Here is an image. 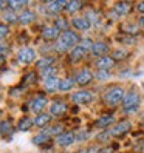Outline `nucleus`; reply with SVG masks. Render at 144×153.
Wrapping results in <instances>:
<instances>
[{"instance_id":"c85d7f7f","label":"nucleus","mask_w":144,"mask_h":153,"mask_svg":"<svg viewBox=\"0 0 144 153\" xmlns=\"http://www.w3.org/2000/svg\"><path fill=\"white\" fill-rule=\"evenodd\" d=\"M26 5H28V2H25V0H10L8 2V6H10V10H13V11H22V8H25Z\"/></svg>"},{"instance_id":"39448f33","label":"nucleus","mask_w":144,"mask_h":153,"mask_svg":"<svg viewBox=\"0 0 144 153\" xmlns=\"http://www.w3.org/2000/svg\"><path fill=\"white\" fill-rule=\"evenodd\" d=\"M47 105H48V99L45 97V96H36L31 104H30V110L33 113H36V116L40 114V113H45L43 110L47 108Z\"/></svg>"},{"instance_id":"2eb2a0df","label":"nucleus","mask_w":144,"mask_h":153,"mask_svg":"<svg viewBox=\"0 0 144 153\" xmlns=\"http://www.w3.org/2000/svg\"><path fill=\"white\" fill-rule=\"evenodd\" d=\"M75 139H76V136H75L73 131H64L62 134L57 136V144L60 147H68L75 142Z\"/></svg>"},{"instance_id":"a211bd4d","label":"nucleus","mask_w":144,"mask_h":153,"mask_svg":"<svg viewBox=\"0 0 144 153\" xmlns=\"http://www.w3.org/2000/svg\"><path fill=\"white\" fill-rule=\"evenodd\" d=\"M51 118L53 116L50 113H40L34 118V125L39 128H43V127H48L50 122H51Z\"/></svg>"},{"instance_id":"6ab92c4d","label":"nucleus","mask_w":144,"mask_h":153,"mask_svg":"<svg viewBox=\"0 0 144 153\" xmlns=\"http://www.w3.org/2000/svg\"><path fill=\"white\" fill-rule=\"evenodd\" d=\"M36 20V13L34 11H22L19 14V23L20 25H30Z\"/></svg>"},{"instance_id":"e433bc0d","label":"nucleus","mask_w":144,"mask_h":153,"mask_svg":"<svg viewBox=\"0 0 144 153\" xmlns=\"http://www.w3.org/2000/svg\"><path fill=\"white\" fill-rule=\"evenodd\" d=\"M138 26L144 28V16H141V17H140V20H138Z\"/></svg>"},{"instance_id":"9d476101","label":"nucleus","mask_w":144,"mask_h":153,"mask_svg":"<svg viewBox=\"0 0 144 153\" xmlns=\"http://www.w3.org/2000/svg\"><path fill=\"white\" fill-rule=\"evenodd\" d=\"M67 8V2L64 0H54V2H47V13L50 14H59Z\"/></svg>"},{"instance_id":"72a5a7b5","label":"nucleus","mask_w":144,"mask_h":153,"mask_svg":"<svg viewBox=\"0 0 144 153\" xmlns=\"http://www.w3.org/2000/svg\"><path fill=\"white\" fill-rule=\"evenodd\" d=\"M6 133L13 134V128H11V124H10V122H8V121H3V122H2V134L5 136Z\"/></svg>"},{"instance_id":"bb28decb","label":"nucleus","mask_w":144,"mask_h":153,"mask_svg":"<svg viewBox=\"0 0 144 153\" xmlns=\"http://www.w3.org/2000/svg\"><path fill=\"white\" fill-rule=\"evenodd\" d=\"M76 85V80L71 79V77H65V79H60V91H70L71 88Z\"/></svg>"},{"instance_id":"4c0bfd02","label":"nucleus","mask_w":144,"mask_h":153,"mask_svg":"<svg viewBox=\"0 0 144 153\" xmlns=\"http://www.w3.org/2000/svg\"><path fill=\"white\" fill-rule=\"evenodd\" d=\"M0 5H2V8H5V6H6V5H8V3H6V2H5V0H2V2H0Z\"/></svg>"},{"instance_id":"7c9ffc66","label":"nucleus","mask_w":144,"mask_h":153,"mask_svg":"<svg viewBox=\"0 0 144 153\" xmlns=\"http://www.w3.org/2000/svg\"><path fill=\"white\" fill-rule=\"evenodd\" d=\"M127 56H129V51H127V50H124V48L115 50V51H113V54H112V57H113L115 60H122V59H125Z\"/></svg>"},{"instance_id":"2f4dec72","label":"nucleus","mask_w":144,"mask_h":153,"mask_svg":"<svg viewBox=\"0 0 144 153\" xmlns=\"http://www.w3.org/2000/svg\"><path fill=\"white\" fill-rule=\"evenodd\" d=\"M56 71H57V70H56L54 67H51V68H47V70H43L40 74H42V77H43V79H50V77H54V76H56V74H54Z\"/></svg>"},{"instance_id":"f257e3e1","label":"nucleus","mask_w":144,"mask_h":153,"mask_svg":"<svg viewBox=\"0 0 144 153\" xmlns=\"http://www.w3.org/2000/svg\"><path fill=\"white\" fill-rule=\"evenodd\" d=\"M79 43H81V39H79L78 33L68 30V31L60 34V39L56 43V51L65 53V51H70V50H75Z\"/></svg>"},{"instance_id":"dca6fc26","label":"nucleus","mask_w":144,"mask_h":153,"mask_svg":"<svg viewBox=\"0 0 144 153\" xmlns=\"http://www.w3.org/2000/svg\"><path fill=\"white\" fill-rule=\"evenodd\" d=\"M85 53H87V50L82 48L81 45H78L75 50L70 51V62H71V64H78V62H81V60L84 59Z\"/></svg>"},{"instance_id":"393cba45","label":"nucleus","mask_w":144,"mask_h":153,"mask_svg":"<svg viewBox=\"0 0 144 153\" xmlns=\"http://www.w3.org/2000/svg\"><path fill=\"white\" fill-rule=\"evenodd\" d=\"M85 17H87V20L90 22V25H93V26H98L101 23V16H99V13L95 11V10H88Z\"/></svg>"},{"instance_id":"1a4fd4ad","label":"nucleus","mask_w":144,"mask_h":153,"mask_svg":"<svg viewBox=\"0 0 144 153\" xmlns=\"http://www.w3.org/2000/svg\"><path fill=\"white\" fill-rule=\"evenodd\" d=\"M132 128V122L129 121H122V122H118V124H115L112 130H110V134L112 136H121V134H125L129 130Z\"/></svg>"},{"instance_id":"4468645a","label":"nucleus","mask_w":144,"mask_h":153,"mask_svg":"<svg viewBox=\"0 0 144 153\" xmlns=\"http://www.w3.org/2000/svg\"><path fill=\"white\" fill-rule=\"evenodd\" d=\"M60 31L56 28V26H47L43 31H42V37L45 40H59L60 39Z\"/></svg>"},{"instance_id":"423d86ee","label":"nucleus","mask_w":144,"mask_h":153,"mask_svg":"<svg viewBox=\"0 0 144 153\" xmlns=\"http://www.w3.org/2000/svg\"><path fill=\"white\" fill-rule=\"evenodd\" d=\"M93 77H95V74L92 73V70L82 68V70H79V71H78V74H76L75 80H76V85L84 87V85H88L90 82H92Z\"/></svg>"},{"instance_id":"f8f14e48","label":"nucleus","mask_w":144,"mask_h":153,"mask_svg":"<svg viewBox=\"0 0 144 153\" xmlns=\"http://www.w3.org/2000/svg\"><path fill=\"white\" fill-rule=\"evenodd\" d=\"M109 50H110V47L107 42H95L93 48H92V54L98 56V57H104L109 53Z\"/></svg>"},{"instance_id":"0eeeda50","label":"nucleus","mask_w":144,"mask_h":153,"mask_svg":"<svg viewBox=\"0 0 144 153\" xmlns=\"http://www.w3.org/2000/svg\"><path fill=\"white\" fill-rule=\"evenodd\" d=\"M36 56H37V53H36L34 48H23L17 54V60L20 64H33L36 60Z\"/></svg>"},{"instance_id":"7ed1b4c3","label":"nucleus","mask_w":144,"mask_h":153,"mask_svg":"<svg viewBox=\"0 0 144 153\" xmlns=\"http://www.w3.org/2000/svg\"><path fill=\"white\" fill-rule=\"evenodd\" d=\"M125 94H127V93H125V90L122 87H113V88H110V90H107V91H105L104 101H105L107 105L116 107V105L122 104Z\"/></svg>"},{"instance_id":"473e14b6","label":"nucleus","mask_w":144,"mask_h":153,"mask_svg":"<svg viewBox=\"0 0 144 153\" xmlns=\"http://www.w3.org/2000/svg\"><path fill=\"white\" fill-rule=\"evenodd\" d=\"M8 36H10V28L6 23H2L0 25V37H2V40H5Z\"/></svg>"},{"instance_id":"20e7f679","label":"nucleus","mask_w":144,"mask_h":153,"mask_svg":"<svg viewBox=\"0 0 144 153\" xmlns=\"http://www.w3.org/2000/svg\"><path fill=\"white\" fill-rule=\"evenodd\" d=\"M71 99H73L75 104H79V105H87L90 104L95 99V94L92 91H87V90H79V91L73 93V96H71Z\"/></svg>"},{"instance_id":"ddd939ff","label":"nucleus","mask_w":144,"mask_h":153,"mask_svg":"<svg viewBox=\"0 0 144 153\" xmlns=\"http://www.w3.org/2000/svg\"><path fill=\"white\" fill-rule=\"evenodd\" d=\"M43 88H45V91H48V93H54V91H57V90L60 88V79H59L57 76L50 77V79H45Z\"/></svg>"},{"instance_id":"f03ea898","label":"nucleus","mask_w":144,"mask_h":153,"mask_svg":"<svg viewBox=\"0 0 144 153\" xmlns=\"http://www.w3.org/2000/svg\"><path fill=\"white\" fill-rule=\"evenodd\" d=\"M140 104H141V96L137 90H130L125 94L124 101H122V110L124 113H135L140 108Z\"/></svg>"},{"instance_id":"6e6552de","label":"nucleus","mask_w":144,"mask_h":153,"mask_svg":"<svg viewBox=\"0 0 144 153\" xmlns=\"http://www.w3.org/2000/svg\"><path fill=\"white\" fill-rule=\"evenodd\" d=\"M115 65H116V60L112 56H104V57H99L96 60V68L99 71H109Z\"/></svg>"},{"instance_id":"f3484780","label":"nucleus","mask_w":144,"mask_h":153,"mask_svg":"<svg viewBox=\"0 0 144 153\" xmlns=\"http://www.w3.org/2000/svg\"><path fill=\"white\" fill-rule=\"evenodd\" d=\"M67 111V105L64 102H53L51 107H50V114L54 116V118H60L64 116Z\"/></svg>"},{"instance_id":"a878e982","label":"nucleus","mask_w":144,"mask_h":153,"mask_svg":"<svg viewBox=\"0 0 144 153\" xmlns=\"http://www.w3.org/2000/svg\"><path fill=\"white\" fill-rule=\"evenodd\" d=\"M34 125V121L31 118H22L19 121V125H17V128H19L20 131H28L31 130V127Z\"/></svg>"},{"instance_id":"c756f323","label":"nucleus","mask_w":144,"mask_h":153,"mask_svg":"<svg viewBox=\"0 0 144 153\" xmlns=\"http://www.w3.org/2000/svg\"><path fill=\"white\" fill-rule=\"evenodd\" d=\"M54 23H56L54 26H56L59 31H62V33L68 31V25H70V23H68V20L65 19V17H60V16L56 17V22H54Z\"/></svg>"},{"instance_id":"9b49d317","label":"nucleus","mask_w":144,"mask_h":153,"mask_svg":"<svg viewBox=\"0 0 144 153\" xmlns=\"http://www.w3.org/2000/svg\"><path fill=\"white\" fill-rule=\"evenodd\" d=\"M71 25H73L76 30H79V31H87L90 26H92L85 16H76V17H73V19H71Z\"/></svg>"},{"instance_id":"b1692460","label":"nucleus","mask_w":144,"mask_h":153,"mask_svg":"<svg viewBox=\"0 0 144 153\" xmlns=\"http://www.w3.org/2000/svg\"><path fill=\"white\" fill-rule=\"evenodd\" d=\"M3 13V22L8 23H19V14H16V11L13 10H2Z\"/></svg>"},{"instance_id":"412c9836","label":"nucleus","mask_w":144,"mask_h":153,"mask_svg":"<svg viewBox=\"0 0 144 153\" xmlns=\"http://www.w3.org/2000/svg\"><path fill=\"white\" fill-rule=\"evenodd\" d=\"M36 65H37V68H39L40 71L47 70V68H51V67H54V57H51V56H45V57L39 59Z\"/></svg>"},{"instance_id":"cd10ccee","label":"nucleus","mask_w":144,"mask_h":153,"mask_svg":"<svg viewBox=\"0 0 144 153\" xmlns=\"http://www.w3.org/2000/svg\"><path fill=\"white\" fill-rule=\"evenodd\" d=\"M82 2H79V0H70V2H67V8H65V11L70 13V14H73L76 11H79L81 8H82Z\"/></svg>"},{"instance_id":"c9c22d12","label":"nucleus","mask_w":144,"mask_h":153,"mask_svg":"<svg viewBox=\"0 0 144 153\" xmlns=\"http://www.w3.org/2000/svg\"><path fill=\"white\" fill-rule=\"evenodd\" d=\"M124 30H125V31H130V33H135V31L138 30V26H133V25H132V26H130V25H124Z\"/></svg>"},{"instance_id":"4be33fe9","label":"nucleus","mask_w":144,"mask_h":153,"mask_svg":"<svg viewBox=\"0 0 144 153\" xmlns=\"http://www.w3.org/2000/svg\"><path fill=\"white\" fill-rule=\"evenodd\" d=\"M115 124V118L112 114H105L102 116V118H99L96 121V127L98 128H107V127H110V125Z\"/></svg>"},{"instance_id":"5701e85b","label":"nucleus","mask_w":144,"mask_h":153,"mask_svg":"<svg viewBox=\"0 0 144 153\" xmlns=\"http://www.w3.org/2000/svg\"><path fill=\"white\" fill-rule=\"evenodd\" d=\"M50 139H51V133L47 130V131H42L39 134H36L33 138V144H36V146H43V144L48 142Z\"/></svg>"},{"instance_id":"aec40b11","label":"nucleus","mask_w":144,"mask_h":153,"mask_svg":"<svg viewBox=\"0 0 144 153\" xmlns=\"http://www.w3.org/2000/svg\"><path fill=\"white\" fill-rule=\"evenodd\" d=\"M132 11V5L129 2H119L115 5V13L118 16H127Z\"/></svg>"},{"instance_id":"f704fd0d","label":"nucleus","mask_w":144,"mask_h":153,"mask_svg":"<svg viewBox=\"0 0 144 153\" xmlns=\"http://www.w3.org/2000/svg\"><path fill=\"white\" fill-rule=\"evenodd\" d=\"M137 11H138L141 16H144V2H140V3H137Z\"/></svg>"}]
</instances>
